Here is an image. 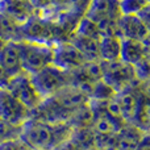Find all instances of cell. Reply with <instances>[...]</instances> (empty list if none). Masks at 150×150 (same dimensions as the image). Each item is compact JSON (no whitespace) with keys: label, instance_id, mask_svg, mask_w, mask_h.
Segmentation results:
<instances>
[{"label":"cell","instance_id":"obj_1","mask_svg":"<svg viewBox=\"0 0 150 150\" xmlns=\"http://www.w3.org/2000/svg\"><path fill=\"white\" fill-rule=\"evenodd\" d=\"M73 130L69 122L46 124L44 121L29 117L20 129V140L29 149H47L52 150L55 145L62 142Z\"/></svg>","mask_w":150,"mask_h":150},{"label":"cell","instance_id":"obj_2","mask_svg":"<svg viewBox=\"0 0 150 150\" xmlns=\"http://www.w3.org/2000/svg\"><path fill=\"white\" fill-rule=\"evenodd\" d=\"M34 88L42 99L54 96L57 92L71 84L70 73L58 69L54 65H49L36 74L29 75Z\"/></svg>","mask_w":150,"mask_h":150},{"label":"cell","instance_id":"obj_3","mask_svg":"<svg viewBox=\"0 0 150 150\" xmlns=\"http://www.w3.org/2000/svg\"><path fill=\"white\" fill-rule=\"evenodd\" d=\"M20 55L23 73L33 75L53 62V45L20 41Z\"/></svg>","mask_w":150,"mask_h":150},{"label":"cell","instance_id":"obj_4","mask_svg":"<svg viewBox=\"0 0 150 150\" xmlns=\"http://www.w3.org/2000/svg\"><path fill=\"white\" fill-rule=\"evenodd\" d=\"M101 65V79L115 91L125 90V88L133 86L137 80L134 67L124 61H113V62H103L100 61Z\"/></svg>","mask_w":150,"mask_h":150},{"label":"cell","instance_id":"obj_5","mask_svg":"<svg viewBox=\"0 0 150 150\" xmlns=\"http://www.w3.org/2000/svg\"><path fill=\"white\" fill-rule=\"evenodd\" d=\"M21 41L54 44V25L49 18L34 13L21 24Z\"/></svg>","mask_w":150,"mask_h":150},{"label":"cell","instance_id":"obj_6","mask_svg":"<svg viewBox=\"0 0 150 150\" xmlns=\"http://www.w3.org/2000/svg\"><path fill=\"white\" fill-rule=\"evenodd\" d=\"M8 90L21 104L26 107L29 111L34 109L37 105H40L44 99L38 95L37 90L34 88L33 83L30 80V76L25 73H21L16 76H12L8 83Z\"/></svg>","mask_w":150,"mask_h":150},{"label":"cell","instance_id":"obj_7","mask_svg":"<svg viewBox=\"0 0 150 150\" xmlns=\"http://www.w3.org/2000/svg\"><path fill=\"white\" fill-rule=\"evenodd\" d=\"M84 62L86 58L70 41H59L53 44L52 65L57 66L58 69L71 73L83 66Z\"/></svg>","mask_w":150,"mask_h":150},{"label":"cell","instance_id":"obj_8","mask_svg":"<svg viewBox=\"0 0 150 150\" xmlns=\"http://www.w3.org/2000/svg\"><path fill=\"white\" fill-rule=\"evenodd\" d=\"M30 117V111L8 90H0V119L13 127H21Z\"/></svg>","mask_w":150,"mask_h":150},{"label":"cell","instance_id":"obj_9","mask_svg":"<svg viewBox=\"0 0 150 150\" xmlns=\"http://www.w3.org/2000/svg\"><path fill=\"white\" fill-rule=\"evenodd\" d=\"M121 38L149 41V24L137 15H121L117 20Z\"/></svg>","mask_w":150,"mask_h":150},{"label":"cell","instance_id":"obj_10","mask_svg":"<svg viewBox=\"0 0 150 150\" xmlns=\"http://www.w3.org/2000/svg\"><path fill=\"white\" fill-rule=\"evenodd\" d=\"M83 16L93 23H101L105 20H119L121 16L119 0H90L88 8Z\"/></svg>","mask_w":150,"mask_h":150},{"label":"cell","instance_id":"obj_11","mask_svg":"<svg viewBox=\"0 0 150 150\" xmlns=\"http://www.w3.org/2000/svg\"><path fill=\"white\" fill-rule=\"evenodd\" d=\"M52 99L63 111L67 112L70 116L78 108H80L82 105H84V104H87L88 101H90V99L73 84H70V86H67V87H65L63 90H61L59 92H57L54 96H52Z\"/></svg>","mask_w":150,"mask_h":150},{"label":"cell","instance_id":"obj_12","mask_svg":"<svg viewBox=\"0 0 150 150\" xmlns=\"http://www.w3.org/2000/svg\"><path fill=\"white\" fill-rule=\"evenodd\" d=\"M120 59L132 66H136L142 61L149 59V41L121 38Z\"/></svg>","mask_w":150,"mask_h":150},{"label":"cell","instance_id":"obj_13","mask_svg":"<svg viewBox=\"0 0 150 150\" xmlns=\"http://www.w3.org/2000/svg\"><path fill=\"white\" fill-rule=\"evenodd\" d=\"M0 65L4 67V70L11 76H16V75L23 73L20 44L18 42H4V45L0 49Z\"/></svg>","mask_w":150,"mask_h":150},{"label":"cell","instance_id":"obj_14","mask_svg":"<svg viewBox=\"0 0 150 150\" xmlns=\"http://www.w3.org/2000/svg\"><path fill=\"white\" fill-rule=\"evenodd\" d=\"M148 132L138 129L133 124H125L115 134V148L117 150H136L142 136Z\"/></svg>","mask_w":150,"mask_h":150},{"label":"cell","instance_id":"obj_15","mask_svg":"<svg viewBox=\"0 0 150 150\" xmlns=\"http://www.w3.org/2000/svg\"><path fill=\"white\" fill-rule=\"evenodd\" d=\"M0 11H3L18 24H23L36 13L29 0H4L0 3Z\"/></svg>","mask_w":150,"mask_h":150},{"label":"cell","instance_id":"obj_16","mask_svg":"<svg viewBox=\"0 0 150 150\" xmlns=\"http://www.w3.org/2000/svg\"><path fill=\"white\" fill-rule=\"evenodd\" d=\"M121 53V38L103 36L99 40V61L113 62L120 59Z\"/></svg>","mask_w":150,"mask_h":150},{"label":"cell","instance_id":"obj_17","mask_svg":"<svg viewBox=\"0 0 150 150\" xmlns=\"http://www.w3.org/2000/svg\"><path fill=\"white\" fill-rule=\"evenodd\" d=\"M69 41L82 53L86 61H99V41L82 36V34L73 33Z\"/></svg>","mask_w":150,"mask_h":150},{"label":"cell","instance_id":"obj_18","mask_svg":"<svg viewBox=\"0 0 150 150\" xmlns=\"http://www.w3.org/2000/svg\"><path fill=\"white\" fill-rule=\"evenodd\" d=\"M0 40L3 42L21 41V24L0 11Z\"/></svg>","mask_w":150,"mask_h":150},{"label":"cell","instance_id":"obj_19","mask_svg":"<svg viewBox=\"0 0 150 150\" xmlns=\"http://www.w3.org/2000/svg\"><path fill=\"white\" fill-rule=\"evenodd\" d=\"M70 138L79 148V150H88L95 146V132L91 127H78L73 128Z\"/></svg>","mask_w":150,"mask_h":150},{"label":"cell","instance_id":"obj_20","mask_svg":"<svg viewBox=\"0 0 150 150\" xmlns=\"http://www.w3.org/2000/svg\"><path fill=\"white\" fill-rule=\"evenodd\" d=\"M74 33L82 34V36L90 37V38L98 40V41L101 38V33H100V30H99L98 24L93 23L92 20H90V18L86 17V16H82L80 20L78 21V25H76V28H75Z\"/></svg>","mask_w":150,"mask_h":150},{"label":"cell","instance_id":"obj_21","mask_svg":"<svg viewBox=\"0 0 150 150\" xmlns=\"http://www.w3.org/2000/svg\"><path fill=\"white\" fill-rule=\"evenodd\" d=\"M115 95H116V92L101 79V80H98V82L93 84L92 91H91V95H90V100L107 101V100L113 98Z\"/></svg>","mask_w":150,"mask_h":150},{"label":"cell","instance_id":"obj_22","mask_svg":"<svg viewBox=\"0 0 150 150\" xmlns=\"http://www.w3.org/2000/svg\"><path fill=\"white\" fill-rule=\"evenodd\" d=\"M121 15H138L141 11L149 7V0H120Z\"/></svg>","mask_w":150,"mask_h":150},{"label":"cell","instance_id":"obj_23","mask_svg":"<svg viewBox=\"0 0 150 150\" xmlns=\"http://www.w3.org/2000/svg\"><path fill=\"white\" fill-rule=\"evenodd\" d=\"M20 129L21 127H13L0 119V142L11 138H17L20 136Z\"/></svg>","mask_w":150,"mask_h":150},{"label":"cell","instance_id":"obj_24","mask_svg":"<svg viewBox=\"0 0 150 150\" xmlns=\"http://www.w3.org/2000/svg\"><path fill=\"white\" fill-rule=\"evenodd\" d=\"M0 150H30V149L20 140V137H17V138H11V140L7 141H1L0 142Z\"/></svg>","mask_w":150,"mask_h":150},{"label":"cell","instance_id":"obj_25","mask_svg":"<svg viewBox=\"0 0 150 150\" xmlns=\"http://www.w3.org/2000/svg\"><path fill=\"white\" fill-rule=\"evenodd\" d=\"M52 150H79L76 145L74 144V141L70 137H67L66 140H63L62 142H59L58 145H55Z\"/></svg>","mask_w":150,"mask_h":150},{"label":"cell","instance_id":"obj_26","mask_svg":"<svg viewBox=\"0 0 150 150\" xmlns=\"http://www.w3.org/2000/svg\"><path fill=\"white\" fill-rule=\"evenodd\" d=\"M11 78L12 76H11V75L4 70V67L0 65V90H5V88L8 87V83H9Z\"/></svg>","mask_w":150,"mask_h":150},{"label":"cell","instance_id":"obj_27","mask_svg":"<svg viewBox=\"0 0 150 150\" xmlns=\"http://www.w3.org/2000/svg\"><path fill=\"white\" fill-rule=\"evenodd\" d=\"M136 150H150V145H149V132L145 133V134L142 136V138L140 140V142H138L137 148Z\"/></svg>","mask_w":150,"mask_h":150},{"label":"cell","instance_id":"obj_28","mask_svg":"<svg viewBox=\"0 0 150 150\" xmlns=\"http://www.w3.org/2000/svg\"><path fill=\"white\" fill-rule=\"evenodd\" d=\"M50 3H52V5L57 11L65 9L66 5H67V0H50Z\"/></svg>","mask_w":150,"mask_h":150},{"label":"cell","instance_id":"obj_29","mask_svg":"<svg viewBox=\"0 0 150 150\" xmlns=\"http://www.w3.org/2000/svg\"><path fill=\"white\" fill-rule=\"evenodd\" d=\"M104 150H117L115 146H111V148H107V149H104Z\"/></svg>","mask_w":150,"mask_h":150},{"label":"cell","instance_id":"obj_30","mask_svg":"<svg viewBox=\"0 0 150 150\" xmlns=\"http://www.w3.org/2000/svg\"><path fill=\"white\" fill-rule=\"evenodd\" d=\"M88 150H100V149H98V148H95V146H93V148H91V149H88Z\"/></svg>","mask_w":150,"mask_h":150},{"label":"cell","instance_id":"obj_31","mask_svg":"<svg viewBox=\"0 0 150 150\" xmlns=\"http://www.w3.org/2000/svg\"><path fill=\"white\" fill-rule=\"evenodd\" d=\"M3 45H4V42H3L1 40H0V49H1V46H3Z\"/></svg>","mask_w":150,"mask_h":150},{"label":"cell","instance_id":"obj_32","mask_svg":"<svg viewBox=\"0 0 150 150\" xmlns=\"http://www.w3.org/2000/svg\"><path fill=\"white\" fill-rule=\"evenodd\" d=\"M32 150H47V149H32Z\"/></svg>","mask_w":150,"mask_h":150},{"label":"cell","instance_id":"obj_33","mask_svg":"<svg viewBox=\"0 0 150 150\" xmlns=\"http://www.w3.org/2000/svg\"><path fill=\"white\" fill-rule=\"evenodd\" d=\"M3 1H4V0H0V3H3Z\"/></svg>","mask_w":150,"mask_h":150},{"label":"cell","instance_id":"obj_34","mask_svg":"<svg viewBox=\"0 0 150 150\" xmlns=\"http://www.w3.org/2000/svg\"><path fill=\"white\" fill-rule=\"evenodd\" d=\"M119 1H120V0H119Z\"/></svg>","mask_w":150,"mask_h":150}]
</instances>
